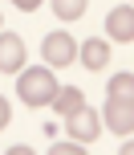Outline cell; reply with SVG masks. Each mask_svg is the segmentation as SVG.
I'll list each match as a JSON object with an SVG mask.
<instances>
[{"label":"cell","mask_w":134,"mask_h":155,"mask_svg":"<svg viewBox=\"0 0 134 155\" xmlns=\"http://www.w3.org/2000/svg\"><path fill=\"white\" fill-rule=\"evenodd\" d=\"M16 94H20L24 106H49L57 94V78L49 70H24L20 65V78H16Z\"/></svg>","instance_id":"cell-1"},{"label":"cell","mask_w":134,"mask_h":155,"mask_svg":"<svg viewBox=\"0 0 134 155\" xmlns=\"http://www.w3.org/2000/svg\"><path fill=\"white\" fill-rule=\"evenodd\" d=\"M65 131H69V139H77V143H94L98 131H102V118H98V110L77 106L73 114H65Z\"/></svg>","instance_id":"cell-2"},{"label":"cell","mask_w":134,"mask_h":155,"mask_svg":"<svg viewBox=\"0 0 134 155\" xmlns=\"http://www.w3.org/2000/svg\"><path fill=\"white\" fill-rule=\"evenodd\" d=\"M106 127L118 139H130L134 135V98H110L106 102Z\"/></svg>","instance_id":"cell-3"},{"label":"cell","mask_w":134,"mask_h":155,"mask_svg":"<svg viewBox=\"0 0 134 155\" xmlns=\"http://www.w3.org/2000/svg\"><path fill=\"white\" fill-rule=\"evenodd\" d=\"M41 49H45V61H49V65H61V70L77 57V41H73L69 33H49Z\"/></svg>","instance_id":"cell-4"},{"label":"cell","mask_w":134,"mask_h":155,"mask_svg":"<svg viewBox=\"0 0 134 155\" xmlns=\"http://www.w3.org/2000/svg\"><path fill=\"white\" fill-rule=\"evenodd\" d=\"M24 65V41L16 33H0V74H20Z\"/></svg>","instance_id":"cell-5"},{"label":"cell","mask_w":134,"mask_h":155,"mask_svg":"<svg viewBox=\"0 0 134 155\" xmlns=\"http://www.w3.org/2000/svg\"><path fill=\"white\" fill-rule=\"evenodd\" d=\"M106 33H110L114 41H122V45H130V41H134V8L130 4L114 8L110 21H106Z\"/></svg>","instance_id":"cell-6"},{"label":"cell","mask_w":134,"mask_h":155,"mask_svg":"<svg viewBox=\"0 0 134 155\" xmlns=\"http://www.w3.org/2000/svg\"><path fill=\"white\" fill-rule=\"evenodd\" d=\"M49 106L65 118V114H73L77 106H86V94H81L77 86H57V94H53V102H49Z\"/></svg>","instance_id":"cell-7"},{"label":"cell","mask_w":134,"mask_h":155,"mask_svg":"<svg viewBox=\"0 0 134 155\" xmlns=\"http://www.w3.org/2000/svg\"><path fill=\"white\" fill-rule=\"evenodd\" d=\"M81 61H86V70H102L106 61H110V45L98 37H89L86 45H81Z\"/></svg>","instance_id":"cell-8"},{"label":"cell","mask_w":134,"mask_h":155,"mask_svg":"<svg viewBox=\"0 0 134 155\" xmlns=\"http://www.w3.org/2000/svg\"><path fill=\"white\" fill-rule=\"evenodd\" d=\"M53 12L61 21H77V16H86V0H53Z\"/></svg>","instance_id":"cell-9"},{"label":"cell","mask_w":134,"mask_h":155,"mask_svg":"<svg viewBox=\"0 0 134 155\" xmlns=\"http://www.w3.org/2000/svg\"><path fill=\"white\" fill-rule=\"evenodd\" d=\"M110 98H134V74L110 78Z\"/></svg>","instance_id":"cell-10"},{"label":"cell","mask_w":134,"mask_h":155,"mask_svg":"<svg viewBox=\"0 0 134 155\" xmlns=\"http://www.w3.org/2000/svg\"><path fill=\"white\" fill-rule=\"evenodd\" d=\"M86 151V143H77V139H69V143H53V155H81Z\"/></svg>","instance_id":"cell-11"},{"label":"cell","mask_w":134,"mask_h":155,"mask_svg":"<svg viewBox=\"0 0 134 155\" xmlns=\"http://www.w3.org/2000/svg\"><path fill=\"white\" fill-rule=\"evenodd\" d=\"M16 8H20V12H33V8H41V0H12Z\"/></svg>","instance_id":"cell-12"},{"label":"cell","mask_w":134,"mask_h":155,"mask_svg":"<svg viewBox=\"0 0 134 155\" xmlns=\"http://www.w3.org/2000/svg\"><path fill=\"white\" fill-rule=\"evenodd\" d=\"M4 127H8V102L0 98V131H4Z\"/></svg>","instance_id":"cell-13"}]
</instances>
